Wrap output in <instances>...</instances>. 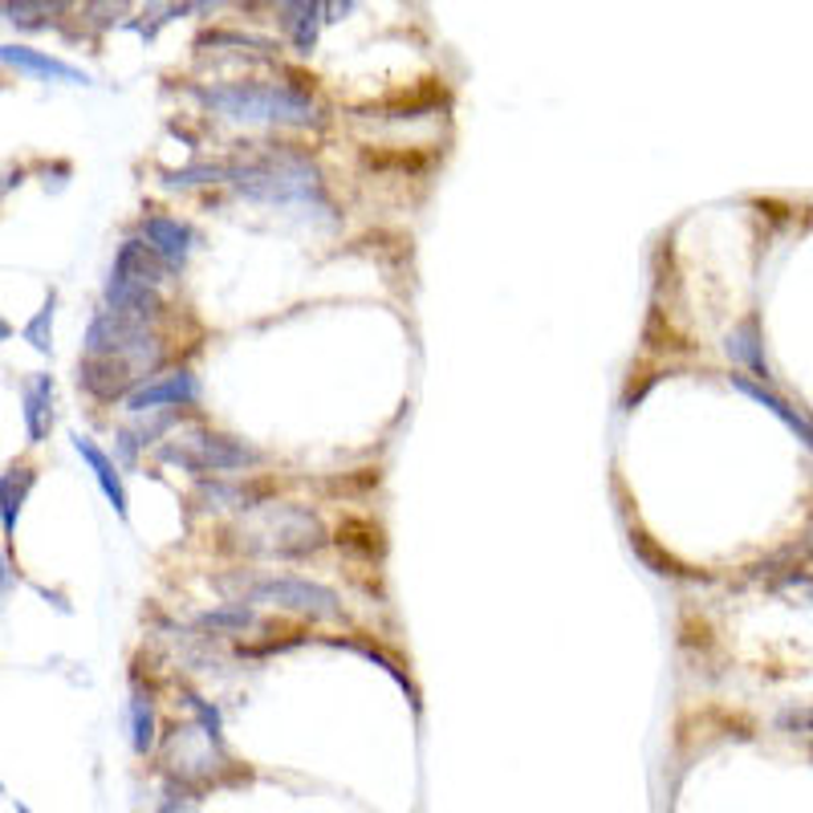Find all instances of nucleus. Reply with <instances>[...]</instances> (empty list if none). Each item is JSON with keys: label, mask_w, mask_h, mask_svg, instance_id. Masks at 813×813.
<instances>
[{"label": "nucleus", "mask_w": 813, "mask_h": 813, "mask_svg": "<svg viewBox=\"0 0 813 813\" xmlns=\"http://www.w3.org/2000/svg\"><path fill=\"white\" fill-rule=\"evenodd\" d=\"M131 724H135V732H131V740H135V752H138V756H147V752L155 749L151 700H143V695H135V700H131Z\"/></svg>", "instance_id": "obj_20"}, {"label": "nucleus", "mask_w": 813, "mask_h": 813, "mask_svg": "<svg viewBox=\"0 0 813 813\" xmlns=\"http://www.w3.org/2000/svg\"><path fill=\"white\" fill-rule=\"evenodd\" d=\"M9 334H13V325H9V322H4V318H0V342L9 338Z\"/></svg>", "instance_id": "obj_23"}, {"label": "nucleus", "mask_w": 813, "mask_h": 813, "mask_svg": "<svg viewBox=\"0 0 813 813\" xmlns=\"http://www.w3.org/2000/svg\"><path fill=\"white\" fill-rule=\"evenodd\" d=\"M159 354H163L159 338L147 325L126 322V318L110 313V309H102L90 322V330H86V358H123L135 374L151 370L159 362Z\"/></svg>", "instance_id": "obj_5"}, {"label": "nucleus", "mask_w": 813, "mask_h": 813, "mask_svg": "<svg viewBox=\"0 0 813 813\" xmlns=\"http://www.w3.org/2000/svg\"><path fill=\"white\" fill-rule=\"evenodd\" d=\"M241 602H264L281 611H297L309 618H342V602L330 586L306 582V578H257L245 586Z\"/></svg>", "instance_id": "obj_6"}, {"label": "nucleus", "mask_w": 813, "mask_h": 813, "mask_svg": "<svg viewBox=\"0 0 813 813\" xmlns=\"http://www.w3.org/2000/svg\"><path fill=\"white\" fill-rule=\"evenodd\" d=\"M33 484H37V472L29 464H13L9 472L0 476V529H4V538L16 533V517H21V505L33 492Z\"/></svg>", "instance_id": "obj_14"}, {"label": "nucleus", "mask_w": 813, "mask_h": 813, "mask_svg": "<svg viewBox=\"0 0 813 813\" xmlns=\"http://www.w3.org/2000/svg\"><path fill=\"white\" fill-rule=\"evenodd\" d=\"M53 428V379L37 374L33 383H25V431L29 444H41Z\"/></svg>", "instance_id": "obj_15"}, {"label": "nucleus", "mask_w": 813, "mask_h": 813, "mask_svg": "<svg viewBox=\"0 0 813 813\" xmlns=\"http://www.w3.org/2000/svg\"><path fill=\"white\" fill-rule=\"evenodd\" d=\"M196 241H200L196 229L184 224V220H175V215H163V212L143 215V245L151 248L168 269H184Z\"/></svg>", "instance_id": "obj_8"}, {"label": "nucleus", "mask_w": 813, "mask_h": 813, "mask_svg": "<svg viewBox=\"0 0 813 813\" xmlns=\"http://www.w3.org/2000/svg\"><path fill=\"white\" fill-rule=\"evenodd\" d=\"M53 306H58V293H49V301L37 313H33V322L21 330L25 334V342H29L37 354H49L53 350Z\"/></svg>", "instance_id": "obj_19"}, {"label": "nucleus", "mask_w": 813, "mask_h": 813, "mask_svg": "<svg viewBox=\"0 0 813 813\" xmlns=\"http://www.w3.org/2000/svg\"><path fill=\"white\" fill-rule=\"evenodd\" d=\"M135 379L138 374L126 367L123 358H82L77 362V386L86 395H94L98 403H114L123 399V395H131Z\"/></svg>", "instance_id": "obj_9"}, {"label": "nucleus", "mask_w": 813, "mask_h": 813, "mask_svg": "<svg viewBox=\"0 0 813 813\" xmlns=\"http://www.w3.org/2000/svg\"><path fill=\"white\" fill-rule=\"evenodd\" d=\"M163 269H168V264L159 261V257H155L143 241H123L119 257H114V269H110V281H114V285H143V290H159Z\"/></svg>", "instance_id": "obj_11"}, {"label": "nucleus", "mask_w": 813, "mask_h": 813, "mask_svg": "<svg viewBox=\"0 0 813 813\" xmlns=\"http://www.w3.org/2000/svg\"><path fill=\"white\" fill-rule=\"evenodd\" d=\"M728 354H732L737 362H744V367H752L756 379L768 383V362H765V354H761V325H756V318H749V322L737 325V330L728 334Z\"/></svg>", "instance_id": "obj_17"}, {"label": "nucleus", "mask_w": 813, "mask_h": 813, "mask_svg": "<svg viewBox=\"0 0 813 813\" xmlns=\"http://www.w3.org/2000/svg\"><path fill=\"white\" fill-rule=\"evenodd\" d=\"M16 813H33V810H29V805H16Z\"/></svg>", "instance_id": "obj_25"}, {"label": "nucleus", "mask_w": 813, "mask_h": 813, "mask_svg": "<svg viewBox=\"0 0 813 813\" xmlns=\"http://www.w3.org/2000/svg\"><path fill=\"white\" fill-rule=\"evenodd\" d=\"M0 62L13 65L16 74H33V77H46V82H77L86 86L90 74L77 70V65L62 62V58H49L41 49H29V46H0Z\"/></svg>", "instance_id": "obj_10"}, {"label": "nucleus", "mask_w": 813, "mask_h": 813, "mask_svg": "<svg viewBox=\"0 0 813 813\" xmlns=\"http://www.w3.org/2000/svg\"><path fill=\"white\" fill-rule=\"evenodd\" d=\"M229 180L236 184L241 196L269 204H301V208H318L330 215V200L318 168L309 163L301 151H269L264 159L252 163H229Z\"/></svg>", "instance_id": "obj_2"}, {"label": "nucleus", "mask_w": 813, "mask_h": 813, "mask_svg": "<svg viewBox=\"0 0 813 813\" xmlns=\"http://www.w3.org/2000/svg\"><path fill=\"white\" fill-rule=\"evenodd\" d=\"M70 440H74L77 456L90 464V472H94V480H98L102 496H107L110 505H114V513H119V517L126 521V517H131V505H126V484H123V476H119V468H114V460H110L102 447L94 444L90 435H82V431H74Z\"/></svg>", "instance_id": "obj_12"}, {"label": "nucleus", "mask_w": 813, "mask_h": 813, "mask_svg": "<svg viewBox=\"0 0 813 813\" xmlns=\"http://www.w3.org/2000/svg\"><path fill=\"white\" fill-rule=\"evenodd\" d=\"M261 521L269 529H261L257 521H248L241 529V545L248 553H269V557H306V553H318L325 545V529L322 521L301 505H269L261 513Z\"/></svg>", "instance_id": "obj_3"}, {"label": "nucleus", "mask_w": 813, "mask_h": 813, "mask_svg": "<svg viewBox=\"0 0 813 813\" xmlns=\"http://www.w3.org/2000/svg\"><path fill=\"white\" fill-rule=\"evenodd\" d=\"M159 456L168 464H180L187 472H241V468H252L261 464V452L248 447L245 440H232V435H220V431H192L175 444L159 447Z\"/></svg>", "instance_id": "obj_4"}, {"label": "nucleus", "mask_w": 813, "mask_h": 813, "mask_svg": "<svg viewBox=\"0 0 813 813\" xmlns=\"http://www.w3.org/2000/svg\"><path fill=\"white\" fill-rule=\"evenodd\" d=\"M276 13H281V29L293 37L297 53H309L318 46V21H322L318 13H322V4H281Z\"/></svg>", "instance_id": "obj_16"}, {"label": "nucleus", "mask_w": 813, "mask_h": 813, "mask_svg": "<svg viewBox=\"0 0 813 813\" xmlns=\"http://www.w3.org/2000/svg\"><path fill=\"white\" fill-rule=\"evenodd\" d=\"M4 574H9V569H4V557H0V599H4Z\"/></svg>", "instance_id": "obj_24"}, {"label": "nucleus", "mask_w": 813, "mask_h": 813, "mask_svg": "<svg viewBox=\"0 0 813 813\" xmlns=\"http://www.w3.org/2000/svg\"><path fill=\"white\" fill-rule=\"evenodd\" d=\"M229 180V163H196V168L171 171L163 184L168 187H192V184H224Z\"/></svg>", "instance_id": "obj_21"}, {"label": "nucleus", "mask_w": 813, "mask_h": 813, "mask_svg": "<svg viewBox=\"0 0 813 813\" xmlns=\"http://www.w3.org/2000/svg\"><path fill=\"white\" fill-rule=\"evenodd\" d=\"M204 107L224 114L232 123H276V126H309L318 123V102L290 82H220V86H196Z\"/></svg>", "instance_id": "obj_1"}, {"label": "nucleus", "mask_w": 813, "mask_h": 813, "mask_svg": "<svg viewBox=\"0 0 813 813\" xmlns=\"http://www.w3.org/2000/svg\"><path fill=\"white\" fill-rule=\"evenodd\" d=\"M728 379H732V386H737L740 395H749L752 403H761V407H768V411L777 415V419H781L785 428L793 431V435H798L801 444H805V447H810V452H813V423H810V419H805V415L798 411V407H789V403H785L781 395H777V391H768V386L749 383L744 374H728Z\"/></svg>", "instance_id": "obj_13"}, {"label": "nucleus", "mask_w": 813, "mask_h": 813, "mask_svg": "<svg viewBox=\"0 0 813 813\" xmlns=\"http://www.w3.org/2000/svg\"><path fill=\"white\" fill-rule=\"evenodd\" d=\"M252 623H257V618H252V611H248L245 602H232V606L200 614V627H208V630H245V627H252Z\"/></svg>", "instance_id": "obj_22"}, {"label": "nucleus", "mask_w": 813, "mask_h": 813, "mask_svg": "<svg viewBox=\"0 0 813 813\" xmlns=\"http://www.w3.org/2000/svg\"><path fill=\"white\" fill-rule=\"evenodd\" d=\"M196 496L200 501H208L204 508H257V501H261V489H248V484H224V480H204L200 489H196Z\"/></svg>", "instance_id": "obj_18"}, {"label": "nucleus", "mask_w": 813, "mask_h": 813, "mask_svg": "<svg viewBox=\"0 0 813 813\" xmlns=\"http://www.w3.org/2000/svg\"><path fill=\"white\" fill-rule=\"evenodd\" d=\"M187 403H200V379L192 370H171L163 379H151V383L135 386L126 395V411L135 415H151L159 407H187Z\"/></svg>", "instance_id": "obj_7"}]
</instances>
